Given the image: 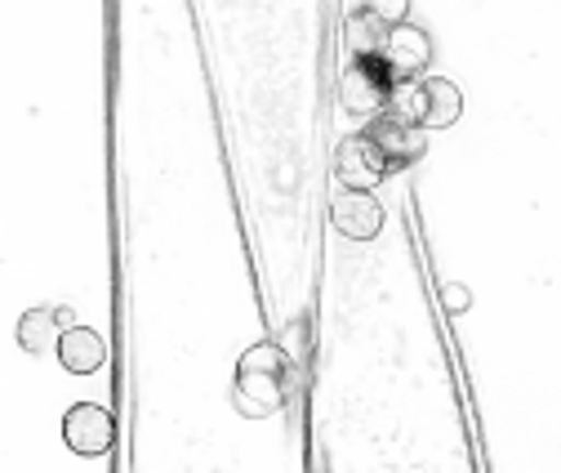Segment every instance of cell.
Wrapping results in <instances>:
<instances>
[{
    "label": "cell",
    "instance_id": "8",
    "mask_svg": "<svg viewBox=\"0 0 561 473\" xmlns=\"http://www.w3.org/2000/svg\"><path fill=\"white\" fill-rule=\"evenodd\" d=\"M330 224L353 237V241H375L379 228H383V201L375 192H353L343 188L334 201H330Z\"/></svg>",
    "mask_w": 561,
    "mask_h": 473
},
{
    "label": "cell",
    "instance_id": "4",
    "mask_svg": "<svg viewBox=\"0 0 561 473\" xmlns=\"http://www.w3.org/2000/svg\"><path fill=\"white\" fill-rule=\"evenodd\" d=\"M334 174H339L343 188H353V192H375V188L392 174V166H388V157L379 153V144L362 129V134H347V139H339Z\"/></svg>",
    "mask_w": 561,
    "mask_h": 473
},
{
    "label": "cell",
    "instance_id": "10",
    "mask_svg": "<svg viewBox=\"0 0 561 473\" xmlns=\"http://www.w3.org/2000/svg\"><path fill=\"white\" fill-rule=\"evenodd\" d=\"M107 362V345H103V335L90 330V326H72L62 335V345H58V367L67 375H94L99 367Z\"/></svg>",
    "mask_w": 561,
    "mask_h": 473
},
{
    "label": "cell",
    "instance_id": "12",
    "mask_svg": "<svg viewBox=\"0 0 561 473\" xmlns=\"http://www.w3.org/2000/svg\"><path fill=\"white\" fill-rule=\"evenodd\" d=\"M442 304H446L450 313H468V308H472V291L459 286V282H446V286H442Z\"/></svg>",
    "mask_w": 561,
    "mask_h": 473
},
{
    "label": "cell",
    "instance_id": "6",
    "mask_svg": "<svg viewBox=\"0 0 561 473\" xmlns=\"http://www.w3.org/2000/svg\"><path fill=\"white\" fill-rule=\"evenodd\" d=\"M112 438H116V425H112V412L99 407V402H77L67 407L62 416V442L72 447L77 455L94 460V455H107L112 451Z\"/></svg>",
    "mask_w": 561,
    "mask_h": 473
},
{
    "label": "cell",
    "instance_id": "5",
    "mask_svg": "<svg viewBox=\"0 0 561 473\" xmlns=\"http://www.w3.org/2000/svg\"><path fill=\"white\" fill-rule=\"evenodd\" d=\"M366 134L379 144V153L388 157V166H392V170L419 166V161H424V153H428V129L419 125V121H410V116H397V112L375 116Z\"/></svg>",
    "mask_w": 561,
    "mask_h": 473
},
{
    "label": "cell",
    "instance_id": "3",
    "mask_svg": "<svg viewBox=\"0 0 561 473\" xmlns=\"http://www.w3.org/2000/svg\"><path fill=\"white\" fill-rule=\"evenodd\" d=\"M397 94V77L383 67V58H353L339 77V103L343 112H353L362 121H375L392 108Z\"/></svg>",
    "mask_w": 561,
    "mask_h": 473
},
{
    "label": "cell",
    "instance_id": "1",
    "mask_svg": "<svg viewBox=\"0 0 561 473\" xmlns=\"http://www.w3.org/2000/svg\"><path fill=\"white\" fill-rule=\"evenodd\" d=\"M290 384H295V367H290V353L280 345H254L241 353L237 362V384H232V397L237 407L254 420L263 416H276L286 407L290 397Z\"/></svg>",
    "mask_w": 561,
    "mask_h": 473
},
{
    "label": "cell",
    "instance_id": "2",
    "mask_svg": "<svg viewBox=\"0 0 561 473\" xmlns=\"http://www.w3.org/2000/svg\"><path fill=\"white\" fill-rule=\"evenodd\" d=\"M397 116H410L424 129H446L463 116V94L455 81L446 77H424V81H397V94H392V108Z\"/></svg>",
    "mask_w": 561,
    "mask_h": 473
},
{
    "label": "cell",
    "instance_id": "11",
    "mask_svg": "<svg viewBox=\"0 0 561 473\" xmlns=\"http://www.w3.org/2000/svg\"><path fill=\"white\" fill-rule=\"evenodd\" d=\"M388 32H392V23H383L375 5L353 10V19H347V27H343L353 58H379V54H383V45H388Z\"/></svg>",
    "mask_w": 561,
    "mask_h": 473
},
{
    "label": "cell",
    "instance_id": "9",
    "mask_svg": "<svg viewBox=\"0 0 561 473\" xmlns=\"http://www.w3.org/2000/svg\"><path fill=\"white\" fill-rule=\"evenodd\" d=\"M72 326H77L72 308H27L19 317V345H23V353H49V349L58 353L62 335Z\"/></svg>",
    "mask_w": 561,
    "mask_h": 473
},
{
    "label": "cell",
    "instance_id": "7",
    "mask_svg": "<svg viewBox=\"0 0 561 473\" xmlns=\"http://www.w3.org/2000/svg\"><path fill=\"white\" fill-rule=\"evenodd\" d=\"M379 58H383V67L397 81H419L428 72V63H433V41L419 23H397L388 32V45H383Z\"/></svg>",
    "mask_w": 561,
    "mask_h": 473
}]
</instances>
